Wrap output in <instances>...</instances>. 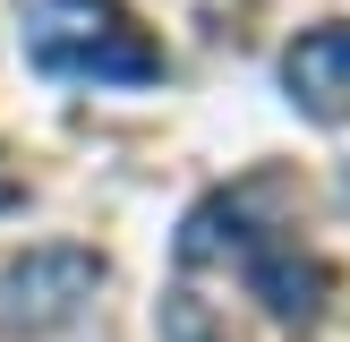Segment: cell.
I'll return each mask as SVG.
<instances>
[{
  "mask_svg": "<svg viewBox=\"0 0 350 342\" xmlns=\"http://www.w3.org/2000/svg\"><path fill=\"white\" fill-rule=\"evenodd\" d=\"M26 60L77 86H163V43L120 0H26Z\"/></svg>",
  "mask_w": 350,
  "mask_h": 342,
  "instance_id": "1",
  "label": "cell"
},
{
  "mask_svg": "<svg viewBox=\"0 0 350 342\" xmlns=\"http://www.w3.org/2000/svg\"><path fill=\"white\" fill-rule=\"evenodd\" d=\"M94 291H103L94 248H26L0 265V334H60L68 317H85Z\"/></svg>",
  "mask_w": 350,
  "mask_h": 342,
  "instance_id": "2",
  "label": "cell"
},
{
  "mask_svg": "<svg viewBox=\"0 0 350 342\" xmlns=\"http://www.w3.org/2000/svg\"><path fill=\"white\" fill-rule=\"evenodd\" d=\"M231 265H239V282H248V300L265 308L273 325H317V317H325V291H334V274H325V265H317L308 248H291L282 231L248 239V248H239Z\"/></svg>",
  "mask_w": 350,
  "mask_h": 342,
  "instance_id": "3",
  "label": "cell"
},
{
  "mask_svg": "<svg viewBox=\"0 0 350 342\" xmlns=\"http://www.w3.org/2000/svg\"><path fill=\"white\" fill-rule=\"evenodd\" d=\"M282 94L308 120H350V26H317L282 51Z\"/></svg>",
  "mask_w": 350,
  "mask_h": 342,
  "instance_id": "4",
  "label": "cell"
},
{
  "mask_svg": "<svg viewBox=\"0 0 350 342\" xmlns=\"http://www.w3.org/2000/svg\"><path fill=\"white\" fill-rule=\"evenodd\" d=\"M0 205H17V180H9V171H0Z\"/></svg>",
  "mask_w": 350,
  "mask_h": 342,
  "instance_id": "5",
  "label": "cell"
}]
</instances>
